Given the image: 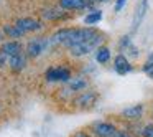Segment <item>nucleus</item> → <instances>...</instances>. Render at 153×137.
I'll use <instances>...</instances> for the list:
<instances>
[{
	"label": "nucleus",
	"instance_id": "1",
	"mask_svg": "<svg viewBox=\"0 0 153 137\" xmlns=\"http://www.w3.org/2000/svg\"><path fill=\"white\" fill-rule=\"evenodd\" d=\"M51 45H63L64 48L69 50L71 46L77 43H84V41H99L104 45L105 35L96 27H63L56 30L51 35Z\"/></svg>",
	"mask_w": 153,
	"mask_h": 137
},
{
	"label": "nucleus",
	"instance_id": "2",
	"mask_svg": "<svg viewBox=\"0 0 153 137\" xmlns=\"http://www.w3.org/2000/svg\"><path fill=\"white\" fill-rule=\"evenodd\" d=\"M51 46V38L50 37H35L25 46V55L28 58H38Z\"/></svg>",
	"mask_w": 153,
	"mask_h": 137
},
{
	"label": "nucleus",
	"instance_id": "3",
	"mask_svg": "<svg viewBox=\"0 0 153 137\" xmlns=\"http://www.w3.org/2000/svg\"><path fill=\"white\" fill-rule=\"evenodd\" d=\"M45 79L48 83H63V84H68L71 79H73V73L68 66H51L46 70L45 73Z\"/></svg>",
	"mask_w": 153,
	"mask_h": 137
},
{
	"label": "nucleus",
	"instance_id": "4",
	"mask_svg": "<svg viewBox=\"0 0 153 137\" xmlns=\"http://www.w3.org/2000/svg\"><path fill=\"white\" fill-rule=\"evenodd\" d=\"M99 101V93L96 89H86L82 93L76 94V97L73 99L74 107L77 109H92Z\"/></svg>",
	"mask_w": 153,
	"mask_h": 137
},
{
	"label": "nucleus",
	"instance_id": "5",
	"mask_svg": "<svg viewBox=\"0 0 153 137\" xmlns=\"http://www.w3.org/2000/svg\"><path fill=\"white\" fill-rule=\"evenodd\" d=\"M119 130V127L110 121H94L89 127V132L92 137H112Z\"/></svg>",
	"mask_w": 153,
	"mask_h": 137
},
{
	"label": "nucleus",
	"instance_id": "6",
	"mask_svg": "<svg viewBox=\"0 0 153 137\" xmlns=\"http://www.w3.org/2000/svg\"><path fill=\"white\" fill-rule=\"evenodd\" d=\"M145 104L143 103H137V104H132V106H127L120 111V117L123 121H128V122H140L145 114Z\"/></svg>",
	"mask_w": 153,
	"mask_h": 137
},
{
	"label": "nucleus",
	"instance_id": "7",
	"mask_svg": "<svg viewBox=\"0 0 153 137\" xmlns=\"http://www.w3.org/2000/svg\"><path fill=\"white\" fill-rule=\"evenodd\" d=\"M15 27L20 28L25 35L27 33H35V31H40L43 28V22L38 20V18H33V17H22V18H17L15 20Z\"/></svg>",
	"mask_w": 153,
	"mask_h": 137
},
{
	"label": "nucleus",
	"instance_id": "8",
	"mask_svg": "<svg viewBox=\"0 0 153 137\" xmlns=\"http://www.w3.org/2000/svg\"><path fill=\"white\" fill-rule=\"evenodd\" d=\"M132 70H133V66H132L130 60L125 56V55L123 53L115 55V58H114V71H115L117 74L125 76V74H128Z\"/></svg>",
	"mask_w": 153,
	"mask_h": 137
},
{
	"label": "nucleus",
	"instance_id": "9",
	"mask_svg": "<svg viewBox=\"0 0 153 137\" xmlns=\"http://www.w3.org/2000/svg\"><path fill=\"white\" fill-rule=\"evenodd\" d=\"M0 51H2V53H4L7 58H12V56H17V55L25 53L23 45H22V41H18V40L4 41V43H2V46H0Z\"/></svg>",
	"mask_w": 153,
	"mask_h": 137
},
{
	"label": "nucleus",
	"instance_id": "10",
	"mask_svg": "<svg viewBox=\"0 0 153 137\" xmlns=\"http://www.w3.org/2000/svg\"><path fill=\"white\" fill-rule=\"evenodd\" d=\"M92 5V0H59V8L63 10H86Z\"/></svg>",
	"mask_w": 153,
	"mask_h": 137
},
{
	"label": "nucleus",
	"instance_id": "11",
	"mask_svg": "<svg viewBox=\"0 0 153 137\" xmlns=\"http://www.w3.org/2000/svg\"><path fill=\"white\" fill-rule=\"evenodd\" d=\"M41 17L50 22H58V20H68L69 15H68L66 10H63L59 7H50V8H43L41 10Z\"/></svg>",
	"mask_w": 153,
	"mask_h": 137
},
{
	"label": "nucleus",
	"instance_id": "12",
	"mask_svg": "<svg viewBox=\"0 0 153 137\" xmlns=\"http://www.w3.org/2000/svg\"><path fill=\"white\" fill-rule=\"evenodd\" d=\"M148 4H150L148 0H140L138 5H137L135 13H133V20H132V30H133V31H135L137 28L142 25L143 18H145L146 12H148Z\"/></svg>",
	"mask_w": 153,
	"mask_h": 137
},
{
	"label": "nucleus",
	"instance_id": "13",
	"mask_svg": "<svg viewBox=\"0 0 153 137\" xmlns=\"http://www.w3.org/2000/svg\"><path fill=\"white\" fill-rule=\"evenodd\" d=\"M87 86H89V83H87L82 76H79V78H73V79L68 83L66 91H69V93H73V94H79V93H82V91H86Z\"/></svg>",
	"mask_w": 153,
	"mask_h": 137
},
{
	"label": "nucleus",
	"instance_id": "14",
	"mask_svg": "<svg viewBox=\"0 0 153 137\" xmlns=\"http://www.w3.org/2000/svg\"><path fill=\"white\" fill-rule=\"evenodd\" d=\"M27 58H28V56H27L25 53L8 58V66H10V70L15 71V73H20V71H23L25 66H27Z\"/></svg>",
	"mask_w": 153,
	"mask_h": 137
},
{
	"label": "nucleus",
	"instance_id": "15",
	"mask_svg": "<svg viewBox=\"0 0 153 137\" xmlns=\"http://www.w3.org/2000/svg\"><path fill=\"white\" fill-rule=\"evenodd\" d=\"M94 56H96V61L99 64H105L110 61L112 53H110V48L107 46V45H100V46L94 51Z\"/></svg>",
	"mask_w": 153,
	"mask_h": 137
},
{
	"label": "nucleus",
	"instance_id": "16",
	"mask_svg": "<svg viewBox=\"0 0 153 137\" xmlns=\"http://www.w3.org/2000/svg\"><path fill=\"white\" fill-rule=\"evenodd\" d=\"M104 18V13L100 10H97V8H92V10L89 12V13L84 17V25L86 27H94V25L100 23Z\"/></svg>",
	"mask_w": 153,
	"mask_h": 137
},
{
	"label": "nucleus",
	"instance_id": "17",
	"mask_svg": "<svg viewBox=\"0 0 153 137\" xmlns=\"http://www.w3.org/2000/svg\"><path fill=\"white\" fill-rule=\"evenodd\" d=\"M2 31H4V35L7 38H10V40H18V41H20V38L25 37L23 31H22L20 28H17L15 25H5Z\"/></svg>",
	"mask_w": 153,
	"mask_h": 137
},
{
	"label": "nucleus",
	"instance_id": "18",
	"mask_svg": "<svg viewBox=\"0 0 153 137\" xmlns=\"http://www.w3.org/2000/svg\"><path fill=\"white\" fill-rule=\"evenodd\" d=\"M142 71L150 78V79H153V51H150L148 56L145 58V61H143V64H142Z\"/></svg>",
	"mask_w": 153,
	"mask_h": 137
},
{
	"label": "nucleus",
	"instance_id": "19",
	"mask_svg": "<svg viewBox=\"0 0 153 137\" xmlns=\"http://www.w3.org/2000/svg\"><path fill=\"white\" fill-rule=\"evenodd\" d=\"M133 46V43H132V37H130V35H123L122 38H120V41H119V48L122 51H128L130 48Z\"/></svg>",
	"mask_w": 153,
	"mask_h": 137
},
{
	"label": "nucleus",
	"instance_id": "20",
	"mask_svg": "<svg viewBox=\"0 0 153 137\" xmlns=\"http://www.w3.org/2000/svg\"><path fill=\"white\" fill-rule=\"evenodd\" d=\"M138 137H153V122L142 124V127H140V134H138Z\"/></svg>",
	"mask_w": 153,
	"mask_h": 137
},
{
	"label": "nucleus",
	"instance_id": "21",
	"mask_svg": "<svg viewBox=\"0 0 153 137\" xmlns=\"http://www.w3.org/2000/svg\"><path fill=\"white\" fill-rule=\"evenodd\" d=\"M127 0H115V4H114V12L115 13H119V12H122V8L125 7Z\"/></svg>",
	"mask_w": 153,
	"mask_h": 137
},
{
	"label": "nucleus",
	"instance_id": "22",
	"mask_svg": "<svg viewBox=\"0 0 153 137\" xmlns=\"http://www.w3.org/2000/svg\"><path fill=\"white\" fill-rule=\"evenodd\" d=\"M112 137H135V136H132V134H130L128 130H125V129H119Z\"/></svg>",
	"mask_w": 153,
	"mask_h": 137
},
{
	"label": "nucleus",
	"instance_id": "23",
	"mask_svg": "<svg viewBox=\"0 0 153 137\" xmlns=\"http://www.w3.org/2000/svg\"><path fill=\"white\" fill-rule=\"evenodd\" d=\"M5 64H8V58L5 56V55L2 53V51H0V68L5 66Z\"/></svg>",
	"mask_w": 153,
	"mask_h": 137
},
{
	"label": "nucleus",
	"instance_id": "24",
	"mask_svg": "<svg viewBox=\"0 0 153 137\" xmlns=\"http://www.w3.org/2000/svg\"><path fill=\"white\" fill-rule=\"evenodd\" d=\"M73 137H92V136H91V132H86V130H81V132L74 134Z\"/></svg>",
	"mask_w": 153,
	"mask_h": 137
},
{
	"label": "nucleus",
	"instance_id": "25",
	"mask_svg": "<svg viewBox=\"0 0 153 137\" xmlns=\"http://www.w3.org/2000/svg\"><path fill=\"white\" fill-rule=\"evenodd\" d=\"M94 4H107V2H110V0H92Z\"/></svg>",
	"mask_w": 153,
	"mask_h": 137
},
{
	"label": "nucleus",
	"instance_id": "26",
	"mask_svg": "<svg viewBox=\"0 0 153 137\" xmlns=\"http://www.w3.org/2000/svg\"><path fill=\"white\" fill-rule=\"evenodd\" d=\"M4 40V31H0V41Z\"/></svg>",
	"mask_w": 153,
	"mask_h": 137
}]
</instances>
